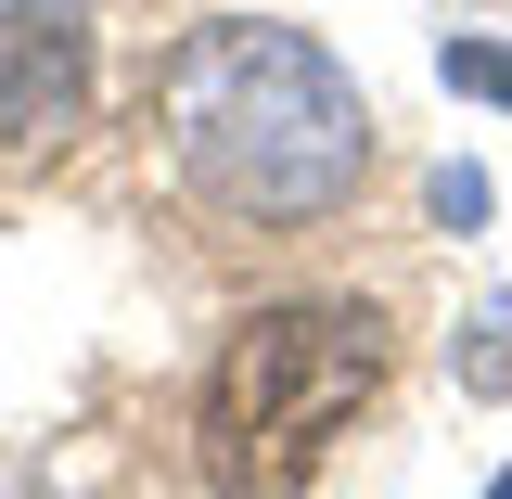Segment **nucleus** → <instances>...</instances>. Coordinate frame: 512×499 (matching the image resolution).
<instances>
[{"label": "nucleus", "instance_id": "obj_1", "mask_svg": "<svg viewBox=\"0 0 512 499\" xmlns=\"http://www.w3.org/2000/svg\"><path fill=\"white\" fill-rule=\"evenodd\" d=\"M167 141L218 218L320 231L372 180V103L308 26H192L167 64Z\"/></svg>", "mask_w": 512, "mask_h": 499}, {"label": "nucleus", "instance_id": "obj_2", "mask_svg": "<svg viewBox=\"0 0 512 499\" xmlns=\"http://www.w3.org/2000/svg\"><path fill=\"white\" fill-rule=\"evenodd\" d=\"M372 384H384V320L372 308H256L218 346L205 410H192L205 487L218 499H308L333 436L372 410Z\"/></svg>", "mask_w": 512, "mask_h": 499}, {"label": "nucleus", "instance_id": "obj_3", "mask_svg": "<svg viewBox=\"0 0 512 499\" xmlns=\"http://www.w3.org/2000/svg\"><path fill=\"white\" fill-rule=\"evenodd\" d=\"M90 103V26L64 0H0V141H52Z\"/></svg>", "mask_w": 512, "mask_h": 499}, {"label": "nucleus", "instance_id": "obj_4", "mask_svg": "<svg viewBox=\"0 0 512 499\" xmlns=\"http://www.w3.org/2000/svg\"><path fill=\"white\" fill-rule=\"evenodd\" d=\"M436 77H448V90H474V103H512V39H448Z\"/></svg>", "mask_w": 512, "mask_h": 499}, {"label": "nucleus", "instance_id": "obj_5", "mask_svg": "<svg viewBox=\"0 0 512 499\" xmlns=\"http://www.w3.org/2000/svg\"><path fill=\"white\" fill-rule=\"evenodd\" d=\"M487 499H512V461H500V487H487Z\"/></svg>", "mask_w": 512, "mask_h": 499}]
</instances>
